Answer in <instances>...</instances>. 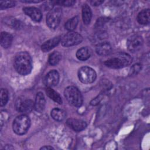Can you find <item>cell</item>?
<instances>
[{
  "label": "cell",
  "instance_id": "cell-1",
  "mask_svg": "<svg viewBox=\"0 0 150 150\" xmlns=\"http://www.w3.org/2000/svg\"><path fill=\"white\" fill-rule=\"evenodd\" d=\"M14 67L21 75H27L32 68V61L29 54L26 52L19 53L15 57Z\"/></svg>",
  "mask_w": 150,
  "mask_h": 150
},
{
  "label": "cell",
  "instance_id": "cell-2",
  "mask_svg": "<svg viewBox=\"0 0 150 150\" xmlns=\"http://www.w3.org/2000/svg\"><path fill=\"white\" fill-rule=\"evenodd\" d=\"M132 58L128 53H120L104 62V64L111 69H121L129 65Z\"/></svg>",
  "mask_w": 150,
  "mask_h": 150
},
{
  "label": "cell",
  "instance_id": "cell-3",
  "mask_svg": "<svg viewBox=\"0 0 150 150\" xmlns=\"http://www.w3.org/2000/svg\"><path fill=\"white\" fill-rule=\"evenodd\" d=\"M64 95L67 101L74 107H80L83 103V97L80 91L74 86H68L64 91Z\"/></svg>",
  "mask_w": 150,
  "mask_h": 150
},
{
  "label": "cell",
  "instance_id": "cell-4",
  "mask_svg": "<svg viewBox=\"0 0 150 150\" xmlns=\"http://www.w3.org/2000/svg\"><path fill=\"white\" fill-rule=\"evenodd\" d=\"M30 125V120L25 114H22L13 120L12 129L15 133L18 135H23L29 129Z\"/></svg>",
  "mask_w": 150,
  "mask_h": 150
},
{
  "label": "cell",
  "instance_id": "cell-5",
  "mask_svg": "<svg viewBox=\"0 0 150 150\" xmlns=\"http://www.w3.org/2000/svg\"><path fill=\"white\" fill-rule=\"evenodd\" d=\"M97 77L95 70L88 66H83L78 71V77L79 80L84 84H90L93 83Z\"/></svg>",
  "mask_w": 150,
  "mask_h": 150
},
{
  "label": "cell",
  "instance_id": "cell-6",
  "mask_svg": "<svg viewBox=\"0 0 150 150\" xmlns=\"http://www.w3.org/2000/svg\"><path fill=\"white\" fill-rule=\"evenodd\" d=\"M62 15V12L60 8L52 9L46 16V23L48 27L52 29H56L60 22Z\"/></svg>",
  "mask_w": 150,
  "mask_h": 150
},
{
  "label": "cell",
  "instance_id": "cell-7",
  "mask_svg": "<svg viewBox=\"0 0 150 150\" xmlns=\"http://www.w3.org/2000/svg\"><path fill=\"white\" fill-rule=\"evenodd\" d=\"M83 40V37L77 32H70L61 38L62 46L64 47H70L77 45L80 43Z\"/></svg>",
  "mask_w": 150,
  "mask_h": 150
},
{
  "label": "cell",
  "instance_id": "cell-8",
  "mask_svg": "<svg viewBox=\"0 0 150 150\" xmlns=\"http://www.w3.org/2000/svg\"><path fill=\"white\" fill-rule=\"evenodd\" d=\"M35 103L30 99L18 98L16 102V110L22 114H26L31 112L34 108Z\"/></svg>",
  "mask_w": 150,
  "mask_h": 150
},
{
  "label": "cell",
  "instance_id": "cell-9",
  "mask_svg": "<svg viewBox=\"0 0 150 150\" xmlns=\"http://www.w3.org/2000/svg\"><path fill=\"white\" fill-rule=\"evenodd\" d=\"M144 43L142 36L138 35L131 36L127 40V46L128 49L131 52H136L138 51L142 46Z\"/></svg>",
  "mask_w": 150,
  "mask_h": 150
},
{
  "label": "cell",
  "instance_id": "cell-10",
  "mask_svg": "<svg viewBox=\"0 0 150 150\" xmlns=\"http://www.w3.org/2000/svg\"><path fill=\"white\" fill-rule=\"evenodd\" d=\"M59 81V74L56 70L49 71L45 78V84L48 87L56 86Z\"/></svg>",
  "mask_w": 150,
  "mask_h": 150
},
{
  "label": "cell",
  "instance_id": "cell-11",
  "mask_svg": "<svg viewBox=\"0 0 150 150\" xmlns=\"http://www.w3.org/2000/svg\"><path fill=\"white\" fill-rule=\"evenodd\" d=\"M67 125L75 131L79 132L86 128L87 127L86 122L81 120L69 118L66 121Z\"/></svg>",
  "mask_w": 150,
  "mask_h": 150
},
{
  "label": "cell",
  "instance_id": "cell-12",
  "mask_svg": "<svg viewBox=\"0 0 150 150\" xmlns=\"http://www.w3.org/2000/svg\"><path fill=\"white\" fill-rule=\"evenodd\" d=\"M23 11L26 15L29 16L34 21L39 22L42 19L41 11L35 7H25L23 9Z\"/></svg>",
  "mask_w": 150,
  "mask_h": 150
},
{
  "label": "cell",
  "instance_id": "cell-13",
  "mask_svg": "<svg viewBox=\"0 0 150 150\" xmlns=\"http://www.w3.org/2000/svg\"><path fill=\"white\" fill-rule=\"evenodd\" d=\"M46 100L42 92H38L36 96L34 108L38 112L43 111L45 108Z\"/></svg>",
  "mask_w": 150,
  "mask_h": 150
},
{
  "label": "cell",
  "instance_id": "cell-14",
  "mask_svg": "<svg viewBox=\"0 0 150 150\" xmlns=\"http://www.w3.org/2000/svg\"><path fill=\"white\" fill-rule=\"evenodd\" d=\"M112 50L111 45L108 42H101L98 43L96 48V53L100 56L108 55Z\"/></svg>",
  "mask_w": 150,
  "mask_h": 150
},
{
  "label": "cell",
  "instance_id": "cell-15",
  "mask_svg": "<svg viewBox=\"0 0 150 150\" xmlns=\"http://www.w3.org/2000/svg\"><path fill=\"white\" fill-rule=\"evenodd\" d=\"M61 41V38L60 36L54 37L50 39L46 42H45L42 46L41 49L44 52H47L52 50L55 46H56Z\"/></svg>",
  "mask_w": 150,
  "mask_h": 150
},
{
  "label": "cell",
  "instance_id": "cell-16",
  "mask_svg": "<svg viewBox=\"0 0 150 150\" xmlns=\"http://www.w3.org/2000/svg\"><path fill=\"white\" fill-rule=\"evenodd\" d=\"M137 21L144 25H148L150 22V11L149 9H144L139 12L137 16Z\"/></svg>",
  "mask_w": 150,
  "mask_h": 150
},
{
  "label": "cell",
  "instance_id": "cell-17",
  "mask_svg": "<svg viewBox=\"0 0 150 150\" xmlns=\"http://www.w3.org/2000/svg\"><path fill=\"white\" fill-rule=\"evenodd\" d=\"M92 17V12L90 6L84 4L82 6V19L85 25L90 24Z\"/></svg>",
  "mask_w": 150,
  "mask_h": 150
},
{
  "label": "cell",
  "instance_id": "cell-18",
  "mask_svg": "<svg viewBox=\"0 0 150 150\" xmlns=\"http://www.w3.org/2000/svg\"><path fill=\"white\" fill-rule=\"evenodd\" d=\"M13 40V36L10 33L2 32L1 33V45L4 48L10 47Z\"/></svg>",
  "mask_w": 150,
  "mask_h": 150
},
{
  "label": "cell",
  "instance_id": "cell-19",
  "mask_svg": "<svg viewBox=\"0 0 150 150\" xmlns=\"http://www.w3.org/2000/svg\"><path fill=\"white\" fill-rule=\"evenodd\" d=\"M91 50L87 47H83L79 49L76 52L77 58L81 61L87 60L91 56Z\"/></svg>",
  "mask_w": 150,
  "mask_h": 150
},
{
  "label": "cell",
  "instance_id": "cell-20",
  "mask_svg": "<svg viewBox=\"0 0 150 150\" xmlns=\"http://www.w3.org/2000/svg\"><path fill=\"white\" fill-rule=\"evenodd\" d=\"M51 117L56 121H62L66 117V112L62 109L58 108H53L50 112Z\"/></svg>",
  "mask_w": 150,
  "mask_h": 150
},
{
  "label": "cell",
  "instance_id": "cell-21",
  "mask_svg": "<svg viewBox=\"0 0 150 150\" xmlns=\"http://www.w3.org/2000/svg\"><path fill=\"white\" fill-rule=\"evenodd\" d=\"M46 93L47 96L53 100L54 102L59 104H62V99L59 94L54 91L53 89H52L51 87H47L46 90Z\"/></svg>",
  "mask_w": 150,
  "mask_h": 150
},
{
  "label": "cell",
  "instance_id": "cell-22",
  "mask_svg": "<svg viewBox=\"0 0 150 150\" xmlns=\"http://www.w3.org/2000/svg\"><path fill=\"white\" fill-rule=\"evenodd\" d=\"M61 57H62L61 54L59 52H57V51L53 52L49 56V59H48L49 63L52 66L57 65L59 63L61 59Z\"/></svg>",
  "mask_w": 150,
  "mask_h": 150
},
{
  "label": "cell",
  "instance_id": "cell-23",
  "mask_svg": "<svg viewBox=\"0 0 150 150\" xmlns=\"http://www.w3.org/2000/svg\"><path fill=\"white\" fill-rule=\"evenodd\" d=\"M79 22V17L78 16H74L70 19H69L64 25L65 28L69 30V31H72L76 28L77 27Z\"/></svg>",
  "mask_w": 150,
  "mask_h": 150
},
{
  "label": "cell",
  "instance_id": "cell-24",
  "mask_svg": "<svg viewBox=\"0 0 150 150\" xmlns=\"http://www.w3.org/2000/svg\"><path fill=\"white\" fill-rule=\"evenodd\" d=\"M8 91L5 88H2L0 91V104L1 106H4L6 105L8 101Z\"/></svg>",
  "mask_w": 150,
  "mask_h": 150
},
{
  "label": "cell",
  "instance_id": "cell-25",
  "mask_svg": "<svg viewBox=\"0 0 150 150\" xmlns=\"http://www.w3.org/2000/svg\"><path fill=\"white\" fill-rule=\"evenodd\" d=\"M15 5V1H0V9H5L13 7Z\"/></svg>",
  "mask_w": 150,
  "mask_h": 150
},
{
  "label": "cell",
  "instance_id": "cell-26",
  "mask_svg": "<svg viewBox=\"0 0 150 150\" xmlns=\"http://www.w3.org/2000/svg\"><path fill=\"white\" fill-rule=\"evenodd\" d=\"M53 2L54 4H57V5L64 6H72L76 2L75 1H73V0H61V1H56Z\"/></svg>",
  "mask_w": 150,
  "mask_h": 150
},
{
  "label": "cell",
  "instance_id": "cell-27",
  "mask_svg": "<svg viewBox=\"0 0 150 150\" xmlns=\"http://www.w3.org/2000/svg\"><path fill=\"white\" fill-rule=\"evenodd\" d=\"M141 70V64L140 63H136L131 67L130 69L129 74L132 75L137 74Z\"/></svg>",
  "mask_w": 150,
  "mask_h": 150
},
{
  "label": "cell",
  "instance_id": "cell-28",
  "mask_svg": "<svg viewBox=\"0 0 150 150\" xmlns=\"http://www.w3.org/2000/svg\"><path fill=\"white\" fill-rule=\"evenodd\" d=\"M101 99V97H100V96H98L97 97L95 98L94 99H93V100L91 101V103H90L91 105H96L100 103Z\"/></svg>",
  "mask_w": 150,
  "mask_h": 150
},
{
  "label": "cell",
  "instance_id": "cell-29",
  "mask_svg": "<svg viewBox=\"0 0 150 150\" xmlns=\"http://www.w3.org/2000/svg\"><path fill=\"white\" fill-rule=\"evenodd\" d=\"M103 2H104L103 1H99V0H93L90 1V4L94 6H98L101 4H103Z\"/></svg>",
  "mask_w": 150,
  "mask_h": 150
},
{
  "label": "cell",
  "instance_id": "cell-30",
  "mask_svg": "<svg viewBox=\"0 0 150 150\" xmlns=\"http://www.w3.org/2000/svg\"><path fill=\"white\" fill-rule=\"evenodd\" d=\"M42 1H38V0H32V1H27V0H25V1H21V2H26V3H38V2H41Z\"/></svg>",
  "mask_w": 150,
  "mask_h": 150
},
{
  "label": "cell",
  "instance_id": "cell-31",
  "mask_svg": "<svg viewBox=\"0 0 150 150\" xmlns=\"http://www.w3.org/2000/svg\"><path fill=\"white\" fill-rule=\"evenodd\" d=\"M54 148L50 146H44L40 148V149H53Z\"/></svg>",
  "mask_w": 150,
  "mask_h": 150
}]
</instances>
